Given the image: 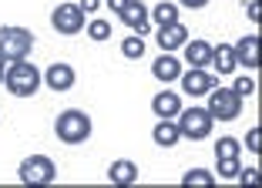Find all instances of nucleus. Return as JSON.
I'll use <instances>...</instances> for the list:
<instances>
[{
    "mask_svg": "<svg viewBox=\"0 0 262 188\" xmlns=\"http://www.w3.org/2000/svg\"><path fill=\"white\" fill-rule=\"evenodd\" d=\"M4 84H7V91L14 98H34L40 91V84H44V74L31 61H14L4 70Z\"/></svg>",
    "mask_w": 262,
    "mask_h": 188,
    "instance_id": "obj_1",
    "label": "nucleus"
},
{
    "mask_svg": "<svg viewBox=\"0 0 262 188\" xmlns=\"http://www.w3.org/2000/svg\"><path fill=\"white\" fill-rule=\"evenodd\" d=\"M91 131H94L91 118H88L84 111H77V108H68L54 118V134L64 145H84V141L91 138Z\"/></svg>",
    "mask_w": 262,
    "mask_h": 188,
    "instance_id": "obj_2",
    "label": "nucleus"
},
{
    "mask_svg": "<svg viewBox=\"0 0 262 188\" xmlns=\"http://www.w3.org/2000/svg\"><path fill=\"white\" fill-rule=\"evenodd\" d=\"M34 34L27 27H0V61L14 64V61H27V54L34 51Z\"/></svg>",
    "mask_w": 262,
    "mask_h": 188,
    "instance_id": "obj_3",
    "label": "nucleus"
},
{
    "mask_svg": "<svg viewBox=\"0 0 262 188\" xmlns=\"http://www.w3.org/2000/svg\"><path fill=\"white\" fill-rule=\"evenodd\" d=\"M17 178H20V185H27V188L54 185L57 165L51 161L47 155H31V158H24V161H20V168H17Z\"/></svg>",
    "mask_w": 262,
    "mask_h": 188,
    "instance_id": "obj_4",
    "label": "nucleus"
},
{
    "mask_svg": "<svg viewBox=\"0 0 262 188\" xmlns=\"http://www.w3.org/2000/svg\"><path fill=\"white\" fill-rule=\"evenodd\" d=\"M175 121H178L182 138H188V141H205L208 134H212V128H215V118L208 114V108H199V104L182 108Z\"/></svg>",
    "mask_w": 262,
    "mask_h": 188,
    "instance_id": "obj_5",
    "label": "nucleus"
},
{
    "mask_svg": "<svg viewBox=\"0 0 262 188\" xmlns=\"http://www.w3.org/2000/svg\"><path fill=\"white\" fill-rule=\"evenodd\" d=\"M205 98H208L205 108L215 121H235V118L242 114V98L232 91V87H212Z\"/></svg>",
    "mask_w": 262,
    "mask_h": 188,
    "instance_id": "obj_6",
    "label": "nucleus"
},
{
    "mask_svg": "<svg viewBox=\"0 0 262 188\" xmlns=\"http://www.w3.org/2000/svg\"><path fill=\"white\" fill-rule=\"evenodd\" d=\"M88 24V14L77 4H57L54 14H51V27H54L57 34H64V37H74V34L84 31Z\"/></svg>",
    "mask_w": 262,
    "mask_h": 188,
    "instance_id": "obj_7",
    "label": "nucleus"
},
{
    "mask_svg": "<svg viewBox=\"0 0 262 188\" xmlns=\"http://www.w3.org/2000/svg\"><path fill=\"white\" fill-rule=\"evenodd\" d=\"M118 17H121V24L131 27V34H138V37H148V31H151V7L141 4V0H128Z\"/></svg>",
    "mask_w": 262,
    "mask_h": 188,
    "instance_id": "obj_8",
    "label": "nucleus"
},
{
    "mask_svg": "<svg viewBox=\"0 0 262 188\" xmlns=\"http://www.w3.org/2000/svg\"><path fill=\"white\" fill-rule=\"evenodd\" d=\"M178 81H182V94H192V98H202V94H208L215 87V78H212L208 67H188L182 70Z\"/></svg>",
    "mask_w": 262,
    "mask_h": 188,
    "instance_id": "obj_9",
    "label": "nucleus"
},
{
    "mask_svg": "<svg viewBox=\"0 0 262 188\" xmlns=\"http://www.w3.org/2000/svg\"><path fill=\"white\" fill-rule=\"evenodd\" d=\"M44 84L51 87V91L64 94V91H71V87L77 84V74H74V67H71V64L57 61V64H51V67L44 70Z\"/></svg>",
    "mask_w": 262,
    "mask_h": 188,
    "instance_id": "obj_10",
    "label": "nucleus"
},
{
    "mask_svg": "<svg viewBox=\"0 0 262 188\" xmlns=\"http://www.w3.org/2000/svg\"><path fill=\"white\" fill-rule=\"evenodd\" d=\"M232 51H235V64H239V67H249V70L259 67L262 51H259V37H255V34H246L239 44H232Z\"/></svg>",
    "mask_w": 262,
    "mask_h": 188,
    "instance_id": "obj_11",
    "label": "nucleus"
},
{
    "mask_svg": "<svg viewBox=\"0 0 262 188\" xmlns=\"http://www.w3.org/2000/svg\"><path fill=\"white\" fill-rule=\"evenodd\" d=\"M151 141L158 148H175L178 141H182V131H178L175 118H158V125H155V131H151Z\"/></svg>",
    "mask_w": 262,
    "mask_h": 188,
    "instance_id": "obj_12",
    "label": "nucleus"
},
{
    "mask_svg": "<svg viewBox=\"0 0 262 188\" xmlns=\"http://www.w3.org/2000/svg\"><path fill=\"white\" fill-rule=\"evenodd\" d=\"M108 181H111V185H118V188L135 185V181H138V165L128 161V158H118V161H111V168H108Z\"/></svg>",
    "mask_w": 262,
    "mask_h": 188,
    "instance_id": "obj_13",
    "label": "nucleus"
},
{
    "mask_svg": "<svg viewBox=\"0 0 262 188\" xmlns=\"http://www.w3.org/2000/svg\"><path fill=\"white\" fill-rule=\"evenodd\" d=\"M151 74L162 81V84H171V81L182 78V61H178V57H171V51H162V57L151 64Z\"/></svg>",
    "mask_w": 262,
    "mask_h": 188,
    "instance_id": "obj_14",
    "label": "nucleus"
},
{
    "mask_svg": "<svg viewBox=\"0 0 262 188\" xmlns=\"http://www.w3.org/2000/svg\"><path fill=\"white\" fill-rule=\"evenodd\" d=\"M151 111H155V118H178V111H182V94H175V91H158L151 98Z\"/></svg>",
    "mask_w": 262,
    "mask_h": 188,
    "instance_id": "obj_15",
    "label": "nucleus"
},
{
    "mask_svg": "<svg viewBox=\"0 0 262 188\" xmlns=\"http://www.w3.org/2000/svg\"><path fill=\"white\" fill-rule=\"evenodd\" d=\"M185 40H188V27L182 20L168 24V27H158V47L162 51H178V47H185Z\"/></svg>",
    "mask_w": 262,
    "mask_h": 188,
    "instance_id": "obj_16",
    "label": "nucleus"
},
{
    "mask_svg": "<svg viewBox=\"0 0 262 188\" xmlns=\"http://www.w3.org/2000/svg\"><path fill=\"white\" fill-rule=\"evenodd\" d=\"M208 61H212V44L202 37H188L185 40V64L188 67H208Z\"/></svg>",
    "mask_w": 262,
    "mask_h": 188,
    "instance_id": "obj_17",
    "label": "nucleus"
},
{
    "mask_svg": "<svg viewBox=\"0 0 262 188\" xmlns=\"http://www.w3.org/2000/svg\"><path fill=\"white\" fill-rule=\"evenodd\" d=\"M208 67H215V74H235V51H232V44H219L212 47V61H208Z\"/></svg>",
    "mask_w": 262,
    "mask_h": 188,
    "instance_id": "obj_18",
    "label": "nucleus"
},
{
    "mask_svg": "<svg viewBox=\"0 0 262 188\" xmlns=\"http://www.w3.org/2000/svg\"><path fill=\"white\" fill-rule=\"evenodd\" d=\"M178 4H171V0H162V4H155L151 7V24H158V27H168V24H178Z\"/></svg>",
    "mask_w": 262,
    "mask_h": 188,
    "instance_id": "obj_19",
    "label": "nucleus"
},
{
    "mask_svg": "<svg viewBox=\"0 0 262 188\" xmlns=\"http://www.w3.org/2000/svg\"><path fill=\"white\" fill-rule=\"evenodd\" d=\"M182 185H185V188H192V185L212 188V185H215V175H212V172H205V168H192V172H185V175H182Z\"/></svg>",
    "mask_w": 262,
    "mask_h": 188,
    "instance_id": "obj_20",
    "label": "nucleus"
},
{
    "mask_svg": "<svg viewBox=\"0 0 262 188\" xmlns=\"http://www.w3.org/2000/svg\"><path fill=\"white\" fill-rule=\"evenodd\" d=\"M121 54L128 57V61H141V57H145V37H138V34L124 37L121 40Z\"/></svg>",
    "mask_w": 262,
    "mask_h": 188,
    "instance_id": "obj_21",
    "label": "nucleus"
},
{
    "mask_svg": "<svg viewBox=\"0 0 262 188\" xmlns=\"http://www.w3.org/2000/svg\"><path fill=\"white\" fill-rule=\"evenodd\" d=\"M239 151H242V148H239V141L229 138V134L215 141V158H239Z\"/></svg>",
    "mask_w": 262,
    "mask_h": 188,
    "instance_id": "obj_22",
    "label": "nucleus"
},
{
    "mask_svg": "<svg viewBox=\"0 0 262 188\" xmlns=\"http://www.w3.org/2000/svg\"><path fill=\"white\" fill-rule=\"evenodd\" d=\"M242 168L239 158H215V175H222V178H235Z\"/></svg>",
    "mask_w": 262,
    "mask_h": 188,
    "instance_id": "obj_23",
    "label": "nucleus"
},
{
    "mask_svg": "<svg viewBox=\"0 0 262 188\" xmlns=\"http://www.w3.org/2000/svg\"><path fill=\"white\" fill-rule=\"evenodd\" d=\"M88 37L91 40H111V24L108 20H88Z\"/></svg>",
    "mask_w": 262,
    "mask_h": 188,
    "instance_id": "obj_24",
    "label": "nucleus"
},
{
    "mask_svg": "<svg viewBox=\"0 0 262 188\" xmlns=\"http://www.w3.org/2000/svg\"><path fill=\"white\" fill-rule=\"evenodd\" d=\"M232 91H235V94L242 98V101H246V98H252V94H255V81L249 78V74H242V78H235V84H232Z\"/></svg>",
    "mask_w": 262,
    "mask_h": 188,
    "instance_id": "obj_25",
    "label": "nucleus"
},
{
    "mask_svg": "<svg viewBox=\"0 0 262 188\" xmlns=\"http://www.w3.org/2000/svg\"><path fill=\"white\" fill-rule=\"evenodd\" d=\"M235 178H239L246 188H252V185H259V168H239V175H235Z\"/></svg>",
    "mask_w": 262,
    "mask_h": 188,
    "instance_id": "obj_26",
    "label": "nucleus"
},
{
    "mask_svg": "<svg viewBox=\"0 0 262 188\" xmlns=\"http://www.w3.org/2000/svg\"><path fill=\"white\" fill-rule=\"evenodd\" d=\"M246 145H249V151H255V155L262 151V131H259V128H249V134H246Z\"/></svg>",
    "mask_w": 262,
    "mask_h": 188,
    "instance_id": "obj_27",
    "label": "nucleus"
},
{
    "mask_svg": "<svg viewBox=\"0 0 262 188\" xmlns=\"http://www.w3.org/2000/svg\"><path fill=\"white\" fill-rule=\"evenodd\" d=\"M212 0H178V7H185V10H202V7H208Z\"/></svg>",
    "mask_w": 262,
    "mask_h": 188,
    "instance_id": "obj_28",
    "label": "nucleus"
},
{
    "mask_svg": "<svg viewBox=\"0 0 262 188\" xmlns=\"http://www.w3.org/2000/svg\"><path fill=\"white\" fill-rule=\"evenodd\" d=\"M77 7L84 10V14H98V7H101V0H81Z\"/></svg>",
    "mask_w": 262,
    "mask_h": 188,
    "instance_id": "obj_29",
    "label": "nucleus"
},
{
    "mask_svg": "<svg viewBox=\"0 0 262 188\" xmlns=\"http://www.w3.org/2000/svg\"><path fill=\"white\" fill-rule=\"evenodd\" d=\"M124 4H128V0H108V10H111V14H121Z\"/></svg>",
    "mask_w": 262,
    "mask_h": 188,
    "instance_id": "obj_30",
    "label": "nucleus"
},
{
    "mask_svg": "<svg viewBox=\"0 0 262 188\" xmlns=\"http://www.w3.org/2000/svg\"><path fill=\"white\" fill-rule=\"evenodd\" d=\"M249 20H259V0H252V4H249Z\"/></svg>",
    "mask_w": 262,
    "mask_h": 188,
    "instance_id": "obj_31",
    "label": "nucleus"
},
{
    "mask_svg": "<svg viewBox=\"0 0 262 188\" xmlns=\"http://www.w3.org/2000/svg\"><path fill=\"white\" fill-rule=\"evenodd\" d=\"M4 70H7V64L0 61V84H4Z\"/></svg>",
    "mask_w": 262,
    "mask_h": 188,
    "instance_id": "obj_32",
    "label": "nucleus"
}]
</instances>
